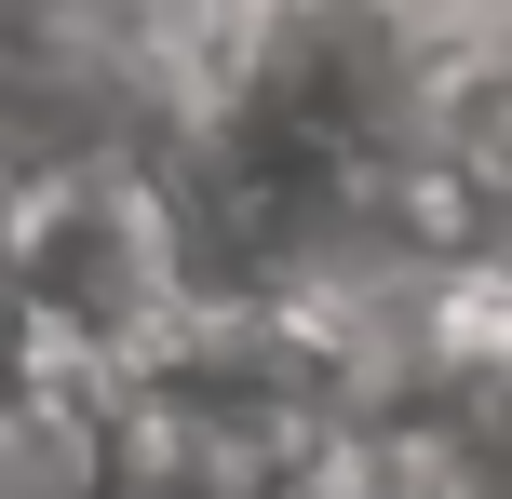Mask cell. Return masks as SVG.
<instances>
[{
	"mask_svg": "<svg viewBox=\"0 0 512 499\" xmlns=\"http://www.w3.org/2000/svg\"><path fill=\"white\" fill-rule=\"evenodd\" d=\"M324 499H418V486H378V473H364V486H324Z\"/></svg>",
	"mask_w": 512,
	"mask_h": 499,
	"instance_id": "7a4b0ae2",
	"label": "cell"
},
{
	"mask_svg": "<svg viewBox=\"0 0 512 499\" xmlns=\"http://www.w3.org/2000/svg\"><path fill=\"white\" fill-rule=\"evenodd\" d=\"M189 203L149 162H27L14 189V338L54 378H135L189 338Z\"/></svg>",
	"mask_w": 512,
	"mask_h": 499,
	"instance_id": "6da1fadb",
	"label": "cell"
}]
</instances>
